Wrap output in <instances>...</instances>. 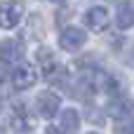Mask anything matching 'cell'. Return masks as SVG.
I'll list each match as a JSON object with an SVG mask.
<instances>
[{
  "instance_id": "1",
  "label": "cell",
  "mask_w": 134,
  "mask_h": 134,
  "mask_svg": "<svg viewBox=\"0 0 134 134\" xmlns=\"http://www.w3.org/2000/svg\"><path fill=\"white\" fill-rule=\"evenodd\" d=\"M85 40H87L85 31H82V28H75V26L64 28V31H61V35H59V45H61L64 49H68V52H75L78 47H82V45H85Z\"/></svg>"
},
{
  "instance_id": "2",
  "label": "cell",
  "mask_w": 134,
  "mask_h": 134,
  "mask_svg": "<svg viewBox=\"0 0 134 134\" xmlns=\"http://www.w3.org/2000/svg\"><path fill=\"white\" fill-rule=\"evenodd\" d=\"M35 104H38V113L42 115V118H54L57 115V111H59V97L54 94V92H49V90H45V92H40L38 94V99H35Z\"/></svg>"
},
{
  "instance_id": "3",
  "label": "cell",
  "mask_w": 134,
  "mask_h": 134,
  "mask_svg": "<svg viewBox=\"0 0 134 134\" xmlns=\"http://www.w3.org/2000/svg\"><path fill=\"white\" fill-rule=\"evenodd\" d=\"M24 16V5L21 2H7L0 7V28H14Z\"/></svg>"
},
{
  "instance_id": "4",
  "label": "cell",
  "mask_w": 134,
  "mask_h": 134,
  "mask_svg": "<svg viewBox=\"0 0 134 134\" xmlns=\"http://www.w3.org/2000/svg\"><path fill=\"white\" fill-rule=\"evenodd\" d=\"M12 111H14V113H12V130H14V132H31V130L35 127V120H33V115L26 111L24 104H16Z\"/></svg>"
},
{
  "instance_id": "5",
  "label": "cell",
  "mask_w": 134,
  "mask_h": 134,
  "mask_svg": "<svg viewBox=\"0 0 134 134\" xmlns=\"http://www.w3.org/2000/svg\"><path fill=\"white\" fill-rule=\"evenodd\" d=\"M38 61H40L42 73H45L47 80H57V78L61 75V64L54 59V54H52L49 49H38Z\"/></svg>"
},
{
  "instance_id": "6",
  "label": "cell",
  "mask_w": 134,
  "mask_h": 134,
  "mask_svg": "<svg viewBox=\"0 0 134 134\" xmlns=\"http://www.w3.org/2000/svg\"><path fill=\"white\" fill-rule=\"evenodd\" d=\"M35 80H38V73H35L31 66H19V68L12 73V85H14L16 90H28V87L35 85Z\"/></svg>"
},
{
  "instance_id": "7",
  "label": "cell",
  "mask_w": 134,
  "mask_h": 134,
  "mask_svg": "<svg viewBox=\"0 0 134 134\" xmlns=\"http://www.w3.org/2000/svg\"><path fill=\"white\" fill-rule=\"evenodd\" d=\"M85 24L92 28V31H104L108 26V9L106 7H92L87 14H85Z\"/></svg>"
},
{
  "instance_id": "8",
  "label": "cell",
  "mask_w": 134,
  "mask_h": 134,
  "mask_svg": "<svg viewBox=\"0 0 134 134\" xmlns=\"http://www.w3.org/2000/svg\"><path fill=\"white\" fill-rule=\"evenodd\" d=\"M78 127H80V115H78V111L66 108V111L61 113V118H59V130L64 134H75Z\"/></svg>"
},
{
  "instance_id": "9",
  "label": "cell",
  "mask_w": 134,
  "mask_h": 134,
  "mask_svg": "<svg viewBox=\"0 0 134 134\" xmlns=\"http://www.w3.org/2000/svg\"><path fill=\"white\" fill-rule=\"evenodd\" d=\"M21 59V47L16 40H2L0 42V61L5 64H14Z\"/></svg>"
},
{
  "instance_id": "10",
  "label": "cell",
  "mask_w": 134,
  "mask_h": 134,
  "mask_svg": "<svg viewBox=\"0 0 134 134\" xmlns=\"http://www.w3.org/2000/svg\"><path fill=\"white\" fill-rule=\"evenodd\" d=\"M134 111V104L130 99H118V101H113V104H108V115L111 118H127L130 113Z\"/></svg>"
},
{
  "instance_id": "11",
  "label": "cell",
  "mask_w": 134,
  "mask_h": 134,
  "mask_svg": "<svg viewBox=\"0 0 134 134\" xmlns=\"http://www.w3.org/2000/svg\"><path fill=\"white\" fill-rule=\"evenodd\" d=\"M118 26L120 28H132L134 26V7H130V5L120 7V12H118Z\"/></svg>"
},
{
  "instance_id": "12",
  "label": "cell",
  "mask_w": 134,
  "mask_h": 134,
  "mask_svg": "<svg viewBox=\"0 0 134 134\" xmlns=\"http://www.w3.org/2000/svg\"><path fill=\"white\" fill-rule=\"evenodd\" d=\"M12 108L9 106H0V130H7L12 127Z\"/></svg>"
},
{
  "instance_id": "13",
  "label": "cell",
  "mask_w": 134,
  "mask_h": 134,
  "mask_svg": "<svg viewBox=\"0 0 134 134\" xmlns=\"http://www.w3.org/2000/svg\"><path fill=\"white\" fill-rule=\"evenodd\" d=\"M45 134H64V132H61L59 127H54V125H49V127H47V132H45Z\"/></svg>"
},
{
  "instance_id": "14",
  "label": "cell",
  "mask_w": 134,
  "mask_h": 134,
  "mask_svg": "<svg viewBox=\"0 0 134 134\" xmlns=\"http://www.w3.org/2000/svg\"><path fill=\"white\" fill-rule=\"evenodd\" d=\"M125 134H134V122H130V125H127V130H125Z\"/></svg>"
},
{
  "instance_id": "15",
  "label": "cell",
  "mask_w": 134,
  "mask_h": 134,
  "mask_svg": "<svg viewBox=\"0 0 134 134\" xmlns=\"http://www.w3.org/2000/svg\"><path fill=\"white\" fill-rule=\"evenodd\" d=\"M52 2H66V0H52Z\"/></svg>"
}]
</instances>
